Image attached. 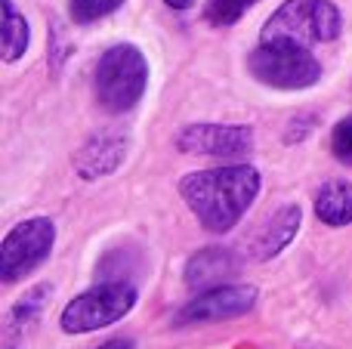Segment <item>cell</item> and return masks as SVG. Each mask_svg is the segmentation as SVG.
<instances>
[{
	"label": "cell",
	"mask_w": 352,
	"mask_h": 349,
	"mask_svg": "<svg viewBox=\"0 0 352 349\" xmlns=\"http://www.w3.org/2000/svg\"><path fill=\"white\" fill-rule=\"evenodd\" d=\"M179 195L207 232H229L260 195V173L250 164L195 170L179 179Z\"/></svg>",
	"instance_id": "1"
},
{
	"label": "cell",
	"mask_w": 352,
	"mask_h": 349,
	"mask_svg": "<svg viewBox=\"0 0 352 349\" xmlns=\"http://www.w3.org/2000/svg\"><path fill=\"white\" fill-rule=\"evenodd\" d=\"M148 87V62L140 47L133 43H115L105 49L96 62L93 74V90L105 111L124 115L142 99Z\"/></svg>",
	"instance_id": "2"
},
{
	"label": "cell",
	"mask_w": 352,
	"mask_h": 349,
	"mask_svg": "<svg viewBox=\"0 0 352 349\" xmlns=\"http://www.w3.org/2000/svg\"><path fill=\"white\" fill-rule=\"evenodd\" d=\"M343 16L331 0H285L263 25L260 41H291L303 47L337 41Z\"/></svg>",
	"instance_id": "3"
},
{
	"label": "cell",
	"mask_w": 352,
	"mask_h": 349,
	"mask_svg": "<svg viewBox=\"0 0 352 349\" xmlns=\"http://www.w3.org/2000/svg\"><path fill=\"white\" fill-rule=\"evenodd\" d=\"M248 71L275 90H306L322 80V62L303 43L260 41V47L248 56Z\"/></svg>",
	"instance_id": "4"
},
{
	"label": "cell",
	"mask_w": 352,
	"mask_h": 349,
	"mask_svg": "<svg viewBox=\"0 0 352 349\" xmlns=\"http://www.w3.org/2000/svg\"><path fill=\"white\" fill-rule=\"evenodd\" d=\"M136 306L133 282H102L96 288L78 294L59 315L65 334H93L121 322Z\"/></svg>",
	"instance_id": "5"
},
{
	"label": "cell",
	"mask_w": 352,
	"mask_h": 349,
	"mask_svg": "<svg viewBox=\"0 0 352 349\" xmlns=\"http://www.w3.org/2000/svg\"><path fill=\"white\" fill-rule=\"evenodd\" d=\"M53 241L56 226L50 216H31V220L12 226L6 232L3 245H0V278L12 284L19 278L31 275L53 254Z\"/></svg>",
	"instance_id": "6"
},
{
	"label": "cell",
	"mask_w": 352,
	"mask_h": 349,
	"mask_svg": "<svg viewBox=\"0 0 352 349\" xmlns=\"http://www.w3.org/2000/svg\"><path fill=\"white\" fill-rule=\"evenodd\" d=\"M256 297L260 294H256L254 284H217V288H207L198 297H192L176 313L173 325L186 328V325H207V322L238 319V315H248L256 306Z\"/></svg>",
	"instance_id": "7"
},
{
	"label": "cell",
	"mask_w": 352,
	"mask_h": 349,
	"mask_svg": "<svg viewBox=\"0 0 352 349\" xmlns=\"http://www.w3.org/2000/svg\"><path fill=\"white\" fill-rule=\"evenodd\" d=\"M254 130L241 124H188L176 133V148L186 155H210V158H238L250 152Z\"/></svg>",
	"instance_id": "8"
},
{
	"label": "cell",
	"mask_w": 352,
	"mask_h": 349,
	"mask_svg": "<svg viewBox=\"0 0 352 349\" xmlns=\"http://www.w3.org/2000/svg\"><path fill=\"white\" fill-rule=\"evenodd\" d=\"M127 158V136L118 130H102L90 136L74 155V170L84 179H99L115 173Z\"/></svg>",
	"instance_id": "9"
},
{
	"label": "cell",
	"mask_w": 352,
	"mask_h": 349,
	"mask_svg": "<svg viewBox=\"0 0 352 349\" xmlns=\"http://www.w3.org/2000/svg\"><path fill=\"white\" fill-rule=\"evenodd\" d=\"M300 220H303V214H300L297 204H285V207H278L272 216H266V220L260 223V229L254 232V238H250V254H254V260L266 263V260L278 257L294 241V235L300 232Z\"/></svg>",
	"instance_id": "10"
},
{
	"label": "cell",
	"mask_w": 352,
	"mask_h": 349,
	"mask_svg": "<svg viewBox=\"0 0 352 349\" xmlns=\"http://www.w3.org/2000/svg\"><path fill=\"white\" fill-rule=\"evenodd\" d=\"M238 272V260L226 247H204L186 263V284L192 291H207L217 284H229Z\"/></svg>",
	"instance_id": "11"
},
{
	"label": "cell",
	"mask_w": 352,
	"mask_h": 349,
	"mask_svg": "<svg viewBox=\"0 0 352 349\" xmlns=\"http://www.w3.org/2000/svg\"><path fill=\"white\" fill-rule=\"evenodd\" d=\"M316 216L324 226H349L352 223V183L331 179L316 195Z\"/></svg>",
	"instance_id": "12"
},
{
	"label": "cell",
	"mask_w": 352,
	"mask_h": 349,
	"mask_svg": "<svg viewBox=\"0 0 352 349\" xmlns=\"http://www.w3.org/2000/svg\"><path fill=\"white\" fill-rule=\"evenodd\" d=\"M3 6V34H0V47H3V62H16L25 56L28 49V41H31V31H28V22L25 16L16 10L12 0H0Z\"/></svg>",
	"instance_id": "13"
},
{
	"label": "cell",
	"mask_w": 352,
	"mask_h": 349,
	"mask_svg": "<svg viewBox=\"0 0 352 349\" xmlns=\"http://www.w3.org/2000/svg\"><path fill=\"white\" fill-rule=\"evenodd\" d=\"M50 291H53L50 284H37V288L25 291V297H19V303L10 309V331H22L41 319V313L50 303Z\"/></svg>",
	"instance_id": "14"
},
{
	"label": "cell",
	"mask_w": 352,
	"mask_h": 349,
	"mask_svg": "<svg viewBox=\"0 0 352 349\" xmlns=\"http://www.w3.org/2000/svg\"><path fill=\"white\" fill-rule=\"evenodd\" d=\"M254 3L256 0H207L204 19L210 25H217V28H229V25H235Z\"/></svg>",
	"instance_id": "15"
},
{
	"label": "cell",
	"mask_w": 352,
	"mask_h": 349,
	"mask_svg": "<svg viewBox=\"0 0 352 349\" xmlns=\"http://www.w3.org/2000/svg\"><path fill=\"white\" fill-rule=\"evenodd\" d=\"M121 3L124 0H72V19L78 25H90V22L111 16Z\"/></svg>",
	"instance_id": "16"
},
{
	"label": "cell",
	"mask_w": 352,
	"mask_h": 349,
	"mask_svg": "<svg viewBox=\"0 0 352 349\" xmlns=\"http://www.w3.org/2000/svg\"><path fill=\"white\" fill-rule=\"evenodd\" d=\"M331 152H334V158L340 164L352 167V115L337 121L334 133H331Z\"/></svg>",
	"instance_id": "17"
},
{
	"label": "cell",
	"mask_w": 352,
	"mask_h": 349,
	"mask_svg": "<svg viewBox=\"0 0 352 349\" xmlns=\"http://www.w3.org/2000/svg\"><path fill=\"white\" fill-rule=\"evenodd\" d=\"M96 349H133V340L130 337H115V340H109V344H102Z\"/></svg>",
	"instance_id": "18"
},
{
	"label": "cell",
	"mask_w": 352,
	"mask_h": 349,
	"mask_svg": "<svg viewBox=\"0 0 352 349\" xmlns=\"http://www.w3.org/2000/svg\"><path fill=\"white\" fill-rule=\"evenodd\" d=\"M170 10H188V6H195V0H164Z\"/></svg>",
	"instance_id": "19"
}]
</instances>
